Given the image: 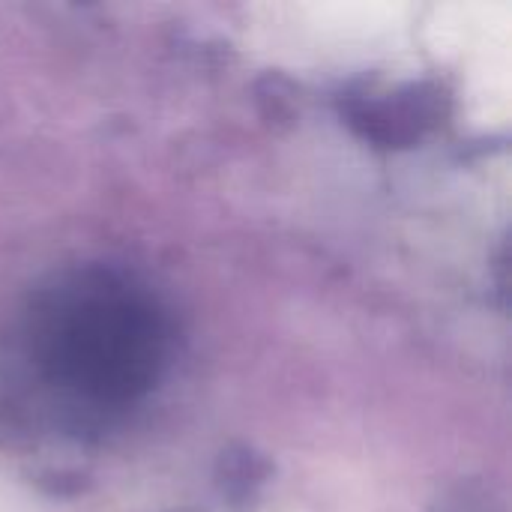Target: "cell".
<instances>
[{"mask_svg": "<svg viewBox=\"0 0 512 512\" xmlns=\"http://www.w3.org/2000/svg\"><path fill=\"white\" fill-rule=\"evenodd\" d=\"M33 354L60 387L99 402L144 393L165 360L156 306L108 273H78L33 309Z\"/></svg>", "mask_w": 512, "mask_h": 512, "instance_id": "1", "label": "cell"}]
</instances>
